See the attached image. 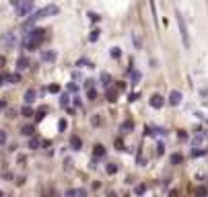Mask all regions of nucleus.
I'll return each mask as SVG.
<instances>
[{"instance_id": "obj_1", "label": "nucleus", "mask_w": 208, "mask_h": 197, "mask_svg": "<svg viewBox=\"0 0 208 197\" xmlns=\"http://www.w3.org/2000/svg\"><path fill=\"white\" fill-rule=\"evenodd\" d=\"M58 12H60V6H56V4H48V6H43V8L35 10V12H33V17H29V19L25 21V25H23V27H31V25H33V23H37V21L48 19V17H56Z\"/></svg>"}, {"instance_id": "obj_2", "label": "nucleus", "mask_w": 208, "mask_h": 197, "mask_svg": "<svg viewBox=\"0 0 208 197\" xmlns=\"http://www.w3.org/2000/svg\"><path fill=\"white\" fill-rule=\"evenodd\" d=\"M43 33H45L43 29H33V31H29V33H25V37H23V47L29 49V51L37 49L41 45V41H43V37H45Z\"/></svg>"}, {"instance_id": "obj_3", "label": "nucleus", "mask_w": 208, "mask_h": 197, "mask_svg": "<svg viewBox=\"0 0 208 197\" xmlns=\"http://www.w3.org/2000/svg\"><path fill=\"white\" fill-rule=\"evenodd\" d=\"M175 19H177V27H179V33H181V41L185 47H190V35H188V27H185V21H183L181 12L175 10Z\"/></svg>"}, {"instance_id": "obj_4", "label": "nucleus", "mask_w": 208, "mask_h": 197, "mask_svg": "<svg viewBox=\"0 0 208 197\" xmlns=\"http://www.w3.org/2000/svg\"><path fill=\"white\" fill-rule=\"evenodd\" d=\"M33 10V0H21L17 4V15L19 17H27Z\"/></svg>"}, {"instance_id": "obj_5", "label": "nucleus", "mask_w": 208, "mask_h": 197, "mask_svg": "<svg viewBox=\"0 0 208 197\" xmlns=\"http://www.w3.org/2000/svg\"><path fill=\"white\" fill-rule=\"evenodd\" d=\"M0 41H2V45H4L6 49H15L17 47V35L15 33H2V37H0Z\"/></svg>"}, {"instance_id": "obj_6", "label": "nucleus", "mask_w": 208, "mask_h": 197, "mask_svg": "<svg viewBox=\"0 0 208 197\" xmlns=\"http://www.w3.org/2000/svg\"><path fill=\"white\" fill-rule=\"evenodd\" d=\"M179 103H181V93H179V90H171V93H169V105L177 107Z\"/></svg>"}, {"instance_id": "obj_7", "label": "nucleus", "mask_w": 208, "mask_h": 197, "mask_svg": "<svg viewBox=\"0 0 208 197\" xmlns=\"http://www.w3.org/2000/svg\"><path fill=\"white\" fill-rule=\"evenodd\" d=\"M149 103H150V107H153V109H161V107L165 105V101H163V97H161V94H153Z\"/></svg>"}, {"instance_id": "obj_8", "label": "nucleus", "mask_w": 208, "mask_h": 197, "mask_svg": "<svg viewBox=\"0 0 208 197\" xmlns=\"http://www.w3.org/2000/svg\"><path fill=\"white\" fill-rule=\"evenodd\" d=\"M35 97H37V90H35V89H27L25 97H23L25 105H31V103H35Z\"/></svg>"}, {"instance_id": "obj_9", "label": "nucleus", "mask_w": 208, "mask_h": 197, "mask_svg": "<svg viewBox=\"0 0 208 197\" xmlns=\"http://www.w3.org/2000/svg\"><path fill=\"white\" fill-rule=\"evenodd\" d=\"M54 60H56V51H52V49L41 51V62H54Z\"/></svg>"}, {"instance_id": "obj_10", "label": "nucleus", "mask_w": 208, "mask_h": 197, "mask_svg": "<svg viewBox=\"0 0 208 197\" xmlns=\"http://www.w3.org/2000/svg\"><path fill=\"white\" fill-rule=\"evenodd\" d=\"M132 129H134V121H132V119H126V121L122 123V127H119V132H122V133H130Z\"/></svg>"}, {"instance_id": "obj_11", "label": "nucleus", "mask_w": 208, "mask_h": 197, "mask_svg": "<svg viewBox=\"0 0 208 197\" xmlns=\"http://www.w3.org/2000/svg\"><path fill=\"white\" fill-rule=\"evenodd\" d=\"M29 68V60L27 58H19L17 60V70H19V72H23V70H27Z\"/></svg>"}, {"instance_id": "obj_12", "label": "nucleus", "mask_w": 208, "mask_h": 197, "mask_svg": "<svg viewBox=\"0 0 208 197\" xmlns=\"http://www.w3.org/2000/svg\"><path fill=\"white\" fill-rule=\"evenodd\" d=\"M128 72H130V78H132V84H138L140 78H142V74H140L138 70H132V68H130Z\"/></svg>"}, {"instance_id": "obj_13", "label": "nucleus", "mask_w": 208, "mask_h": 197, "mask_svg": "<svg viewBox=\"0 0 208 197\" xmlns=\"http://www.w3.org/2000/svg\"><path fill=\"white\" fill-rule=\"evenodd\" d=\"M101 84H103L105 89H109V86H111V76H109L107 72H101Z\"/></svg>"}, {"instance_id": "obj_14", "label": "nucleus", "mask_w": 208, "mask_h": 197, "mask_svg": "<svg viewBox=\"0 0 208 197\" xmlns=\"http://www.w3.org/2000/svg\"><path fill=\"white\" fill-rule=\"evenodd\" d=\"M39 146H41V140H39V138H35V136H31V140H29V148H31V150H37Z\"/></svg>"}, {"instance_id": "obj_15", "label": "nucleus", "mask_w": 208, "mask_h": 197, "mask_svg": "<svg viewBox=\"0 0 208 197\" xmlns=\"http://www.w3.org/2000/svg\"><path fill=\"white\" fill-rule=\"evenodd\" d=\"M66 195H68V197H74V195H87V191H84V189H68V191H66Z\"/></svg>"}, {"instance_id": "obj_16", "label": "nucleus", "mask_w": 208, "mask_h": 197, "mask_svg": "<svg viewBox=\"0 0 208 197\" xmlns=\"http://www.w3.org/2000/svg\"><path fill=\"white\" fill-rule=\"evenodd\" d=\"M8 82H10V84L21 82V72H13V74H8Z\"/></svg>"}, {"instance_id": "obj_17", "label": "nucleus", "mask_w": 208, "mask_h": 197, "mask_svg": "<svg viewBox=\"0 0 208 197\" xmlns=\"http://www.w3.org/2000/svg\"><path fill=\"white\" fill-rule=\"evenodd\" d=\"M105 94H107V101H109V103H114V101H115V97H118V90H114V89H105Z\"/></svg>"}, {"instance_id": "obj_18", "label": "nucleus", "mask_w": 208, "mask_h": 197, "mask_svg": "<svg viewBox=\"0 0 208 197\" xmlns=\"http://www.w3.org/2000/svg\"><path fill=\"white\" fill-rule=\"evenodd\" d=\"M33 132H35V129H33V125H27V127H23V129H21V133H23V136H29V138L33 136Z\"/></svg>"}, {"instance_id": "obj_19", "label": "nucleus", "mask_w": 208, "mask_h": 197, "mask_svg": "<svg viewBox=\"0 0 208 197\" xmlns=\"http://www.w3.org/2000/svg\"><path fill=\"white\" fill-rule=\"evenodd\" d=\"M95 156H97V158L105 156V148L101 146V144H99V146H95Z\"/></svg>"}, {"instance_id": "obj_20", "label": "nucleus", "mask_w": 208, "mask_h": 197, "mask_svg": "<svg viewBox=\"0 0 208 197\" xmlns=\"http://www.w3.org/2000/svg\"><path fill=\"white\" fill-rule=\"evenodd\" d=\"M179 162H183L181 154H171V164H179Z\"/></svg>"}, {"instance_id": "obj_21", "label": "nucleus", "mask_w": 208, "mask_h": 197, "mask_svg": "<svg viewBox=\"0 0 208 197\" xmlns=\"http://www.w3.org/2000/svg\"><path fill=\"white\" fill-rule=\"evenodd\" d=\"M70 146L74 148V150H80V138H76V136H74V138L70 140Z\"/></svg>"}, {"instance_id": "obj_22", "label": "nucleus", "mask_w": 208, "mask_h": 197, "mask_svg": "<svg viewBox=\"0 0 208 197\" xmlns=\"http://www.w3.org/2000/svg\"><path fill=\"white\" fill-rule=\"evenodd\" d=\"M144 191H146V185H142V183H140V185H136V187H134V193H136V195H142Z\"/></svg>"}, {"instance_id": "obj_23", "label": "nucleus", "mask_w": 208, "mask_h": 197, "mask_svg": "<svg viewBox=\"0 0 208 197\" xmlns=\"http://www.w3.org/2000/svg\"><path fill=\"white\" fill-rule=\"evenodd\" d=\"M21 115H23V117H31V115H33V111H31V107H29V105H25V107H23Z\"/></svg>"}, {"instance_id": "obj_24", "label": "nucleus", "mask_w": 208, "mask_h": 197, "mask_svg": "<svg viewBox=\"0 0 208 197\" xmlns=\"http://www.w3.org/2000/svg\"><path fill=\"white\" fill-rule=\"evenodd\" d=\"M105 171H107V175H115V172H118V164H107Z\"/></svg>"}, {"instance_id": "obj_25", "label": "nucleus", "mask_w": 208, "mask_h": 197, "mask_svg": "<svg viewBox=\"0 0 208 197\" xmlns=\"http://www.w3.org/2000/svg\"><path fill=\"white\" fill-rule=\"evenodd\" d=\"M204 138H206V133H198V136H196V138H194V140H192V144H194V146H198V144H200V142H202V140H204Z\"/></svg>"}, {"instance_id": "obj_26", "label": "nucleus", "mask_w": 208, "mask_h": 197, "mask_svg": "<svg viewBox=\"0 0 208 197\" xmlns=\"http://www.w3.org/2000/svg\"><path fill=\"white\" fill-rule=\"evenodd\" d=\"M89 39H91V41H97V39H99V29H93V31H91Z\"/></svg>"}, {"instance_id": "obj_27", "label": "nucleus", "mask_w": 208, "mask_h": 197, "mask_svg": "<svg viewBox=\"0 0 208 197\" xmlns=\"http://www.w3.org/2000/svg\"><path fill=\"white\" fill-rule=\"evenodd\" d=\"M68 94H62V97H60V105H62V107H68Z\"/></svg>"}, {"instance_id": "obj_28", "label": "nucleus", "mask_w": 208, "mask_h": 197, "mask_svg": "<svg viewBox=\"0 0 208 197\" xmlns=\"http://www.w3.org/2000/svg\"><path fill=\"white\" fill-rule=\"evenodd\" d=\"M79 66H80V68H93V64L87 62V60H79Z\"/></svg>"}, {"instance_id": "obj_29", "label": "nucleus", "mask_w": 208, "mask_h": 197, "mask_svg": "<svg viewBox=\"0 0 208 197\" xmlns=\"http://www.w3.org/2000/svg\"><path fill=\"white\" fill-rule=\"evenodd\" d=\"M87 97H89L91 101H93V98L97 97V93H95V89H87Z\"/></svg>"}, {"instance_id": "obj_30", "label": "nucleus", "mask_w": 208, "mask_h": 197, "mask_svg": "<svg viewBox=\"0 0 208 197\" xmlns=\"http://www.w3.org/2000/svg\"><path fill=\"white\" fill-rule=\"evenodd\" d=\"M6 82H8V74L2 72V74H0V84H6Z\"/></svg>"}, {"instance_id": "obj_31", "label": "nucleus", "mask_w": 208, "mask_h": 197, "mask_svg": "<svg viewBox=\"0 0 208 197\" xmlns=\"http://www.w3.org/2000/svg\"><path fill=\"white\" fill-rule=\"evenodd\" d=\"M163 148H165V146H163V144H157V150H155V154H157V156H161V154H163V152H165Z\"/></svg>"}, {"instance_id": "obj_32", "label": "nucleus", "mask_w": 208, "mask_h": 197, "mask_svg": "<svg viewBox=\"0 0 208 197\" xmlns=\"http://www.w3.org/2000/svg\"><path fill=\"white\" fill-rule=\"evenodd\" d=\"M48 90H50V93H60V86H58V84H50Z\"/></svg>"}, {"instance_id": "obj_33", "label": "nucleus", "mask_w": 208, "mask_h": 197, "mask_svg": "<svg viewBox=\"0 0 208 197\" xmlns=\"http://www.w3.org/2000/svg\"><path fill=\"white\" fill-rule=\"evenodd\" d=\"M35 115H37V121H41V119L45 117V109H39V111H37Z\"/></svg>"}, {"instance_id": "obj_34", "label": "nucleus", "mask_w": 208, "mask_h": 197, "mask_svg": "<svg viewBox=\"0 0 208 197\" xmlns=\"http://www.w3.org/2000/svg\"><path fill=\"white\" fill-rule=\"evenodd\" d=\"M66 125H68V123H66V119H60V123H58L60 132H64V129H66Z\"/></svg>"}, {"instance_id": "obj_35", "label": "nucleus", "mask_w": 208, "mask_h": 197, "mask_svg": "<svg viewBox=\"0 0 208 197\" xmlns=\"http://www.w3.org/2000/svg\"><path fill=\"white\" fill-rule=\"evenodd\" d=\"M68 90H70V93H76V90H79V84L70 82V84H68Z\"/></svg>"}, {"instance_id": "obj_36", "label": "nucleus", "mask_w": 208, "mask_h": 197, "mask_svg": "<svg viewBox=\"0 0 208 197\" xmlns=\"http://www.w3.org/2000/svg\"><path fill=\"white\" fill-rule=\"evenodd\" d=\"M2 144H6V132L0 129V146H2Z\"/></svg>"}, {"instance_id": "obj_37", "label": "nucleus", "mask_w": 208, "mask_h": 197, "mask_svg": "<svg viewBox=\"0 0 208 197\" xmlns=\"http://www.w3.org/2000/svg\"><path fill=\"white\" fill-rule=\"evenodd\" d=\"M111 55H114V58H119V55H122L119 47H114V49H111Z\"/></svg>"}, {"instance_id": "obj_38", "label": "nucleus", "mask_w": 208, "mask_h": 197, "mask_svg": "<svg viewBox=\"0 0 208 197\" xmlns=\"http://www.w3.org/2000/svg\"><path fill=\"white\" fill-rule=\"evenodd\" d=\"M95 86V80H84V89H93Z\"/></svg>"}, {"instance_id": "obj_39", "label": "nucleus", "mask_w": 208, "mask_h": 197, "mask_svg": "<svg viewBox=\"0 0 208 197\" xmlns=\"http://www.w3.org/2000/svg\"><path fill=\"white\" fill-rule=\"evenodd\" d=\"M115 148H118V150H124V142H122V140H115Z\"/></svg>"}, {"instance_id": "obj_40", "label": "nucleus", "mask_w": 208, "mask_h": 197, "mask_svg": "<svg viewBox=\"0 0 208 197\" xmlns=\"http://www.w3.org/2000/svg\"><path fill=\"white\" fill-rule=\"evenodd\" d=\"M89 19L93 21V23H97V21H99V15H95V12H89Z\"/></svg>"}, {"instance_id": "obj_41", "label": "nucleus", "mask_w": 208, "mask_h": 197, "mask_svg": "<svg viewBox=\"0 0 208 197\" xmlns=\"http://www.w3.org/2000/svg\"><path fill=\"white\" fill-rule=\"evenodd\" d=\"M115 89H118V90H122V89H126V82H118V84H115Z\"/></svg>"}, {"instance_id": "obj_42", "label": "nucleus", "mask_w": 208, "mask_h": 197, "mask_svg": "<svg viewBox=\"0 0 208 197\" xmlns=\"http://www.w3.org/2000/svg\"><path fill=\"white\" fill-rule=\"evenodd\" d=\"M202 154H204V150H194L192 156H202Z\"/></svg>"}, {"instance_id": "obj_43", "label": "nucleus", "mask_w": 208, "mask_h": 197, "mask_svg": "<svg viewBox=\"0 0 208 197\" xmlns=\"http://www.w3.org/2000/svg\"><path fill=\"white\" fill-rule=\"evenodd\" d=\"M72 78H74V80H80L83 76H80V72H72Z\"/></svg>"}, {"instance_id": "obj_44", "label": "nucleus", "mask_w": 208, "mask_h": 197, "mask_svg": "<svg viewBox=\"0 0 208 197\" xmlns=\"http://www.w3.org/2000/svg\"><path fill=\"white\" fill-rule=\"evenodd\" d=\"M196 193H198V195H204V193H206V189H204V187H198V189H196Z\"/></svg>"}, {"instance_id": "obj_45", "label": "nucleus", "mask_w": 208, "mask_h": 197, "mask_svg": "<svg viewBox=\"0 0 208 197\" xmlns=\"http://www.w3.org/2000/svg\"><path fill=\"white\" fill-rule=\"evenodd\" d=\"M2 66H6V58H4V55H0V68H2Z\"/></svg>"}, {"instance_id": "obj_46", "label": "nucleus", "mask_w": 208, "mask_h": 197, "mask_svg": "<svg viewBox=\"0 0 208 197\" xmlns=\"http://www.w3.org/2000/svg\"><path fill=\"white\" fill-rule=\"evenodd\" d=\"M4 107H6V101H0V111H2Z\"/></svg>"}, {"instance_id": "obj_47", "label": "nucleus", "mask_w": 208, "mask_h": 197, "mask_svg": "<svg viewBox=\"0 0 208 197\" xmlns=\"http://www.w3.org/2000/svg\"><path fill=\"white\" fill-rule=\"evenodd\" d=\"M0 195H2V191H0Z\"/></svg>"}]
</instances>
